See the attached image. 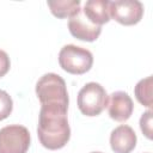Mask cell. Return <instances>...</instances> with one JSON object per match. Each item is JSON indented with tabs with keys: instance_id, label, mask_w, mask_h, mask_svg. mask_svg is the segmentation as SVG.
<instances>
[{
	"instance_id": "5b68a950",
	"label": "cell",
	"mask_w": 153,
	"mask_h": 153,
	"mask_svg": "<svg viewBox=\"0 0 153 153\" xmlns=\"http://www.w3.org/2000/svg\"><path fill=\"white\" fill-rule=\"evenodd\" d=\"M30 140V133L24 126H6L0 129V153H26Z\"/></svg>"
},
{
	"instance_id": "277c9868",
	"label": "cell",
	"mask_w": 153,
	"mask_h": 153,
	"mask_svg": "<svg viewBox=\"0 0 153 153\" xmlns=\"http://www.w3.org/2000/svg\"><path fill=\"white\" fill-rule=\"evenodd\" d=\"M106 105V91L98 82L86 84L78 93V108L85 116H98Z\"/></svg>"
},
{
	"instance_id": "8992f818",
	"label": "cell",
	"mask_w": 153,
	"mask_h": 153,
	"mask_svg": "<svg viewBox=\"0 0 153 153\" xmlns=\"http://www.w3.org/2000/svg\"><path fill=\"white\" fill-rule=\"evenodd\" d=\"M109 13L112 19L122 25H135L143 16V5L136 0L110 1Z\"/></svg>"
},
{
	"instance_id": "7a4b0ae2",
	"label": "cell",
	"mask_w": 153,
	"mask_h": 153,
	"mask_svg": "<svg viewBox=\"0 0 153 153\" xmlns=\"http://www.w3.org/2000/svg\"><path fill=\"white\" fill-rule=\"evenodd\" d=\"M36 94L42 105H57L68 109V92L65 80L55 74L47 73L36 84Z\"/></svg>"
},
{
	"instance_id": "7c38bea8",
	"label": "cell",
	"mask_w": 153,
	"mask_h": 153,
	"mask_svg": "<svg viewBox=\"0 0 153 153\" xmlns=\"http://www.w3.org/2000/svg\"><path fill=\"white\" fill-rule=\"evenodd\" d=\"M135 97L143 106H152V76H147L140 80L135 86Z\"/></svg>"
},
{
	"instance_id": "2e32d148",
	"label": "cell",
	"mask_w": 153,
	"mask_h": 153,
	"mask_svg": "<svg viewBox=\"0 0 153 153\" xmlns=\"http://www.w3.org/2000/svg\"><path fill=\"white\" fill-rule=\"evenodd\" d=\"M91 153H102V152H91Z\"/></svg>"
},
{
	"instance_id": "3957f363",
	"label": "cell",
	"mask_w": 153,
	"mask_h": 153,
	"mask_svg": "<svg viewBox=\"0 0 153 153\" xmlns=\"http://www.w3.org/2000/svg\"><path fill=\"white\" fill-rule=\"evenodd\" d=\"M59 63L67 73L80 75L91 69L93 65V55L85 48L67 44L59 53Z\"/></svg>"
},
{
	"instance_id": "5bb4252c",
	"label": "cell",
	"mask_w": 153,
	"mask_h": 153,
	"mask_svg": "<svg viewBox=\"0 0 153 153\" xmlns=\"http://www.w3.org/2000/svg\"><path fill=\"white\" fill-rule=\"evenodd\" d=\"M140 128L147 139H152V111L151 110L142 114L140 118Z\"/></svg>"
},
{
	"instance_id": "30bf717a",
	"label": "cell",
	"mask_w": 153,
	"mask_h": 153,
	"mask_svg": "<svg viewBox=\"0 0 153 153\" xmlns=\"http://www.w3.org/2000/svg\"><path fill=\"white\" fill-rule=\"evenodd\" d=\"M109 7L110 1L108 0H88L86 1L82 12L90 22L102 26L110 20Z\"/></svg>"
},
{
	"instance_id": "ba28073f",
	"label": "cell",
	"mask_w": 153,
	"mask_h": 153,
	"mask_svg": "<svg viewBox=\"0 0 153 153\" xmlns=\"http://www.w3.org/2000/svg\"><path fill=\"white\" fill-rule=\"evenodd\" d=\"M106 106L109 116L117 122L127 121L131 116L134 110V104L130 96L123 91H116L111 93L110 98L108 99Z\"/></svg>"
},
{
	"instance_id": "6da1fadb",
	"label": "cell",
	"mask_w": 153,
	"mask_h": 153,
	"mask_svg": "<svg viewBox=\"0 0 153 153\" xmlns=\"http://www.w3.org/2000/svg\"><path fill=\"white\" fill-rule=\"evenodd\" d=\"M66 108L57 105H42L37 135L43 147L55 151L66 146L71 137V128Z\"/></svg>"
},
{
	"instance_id": "9a60e30c",
	"label": "cell",
	"mask_w": 153,
	"mask_h": 153,
	"mask_svg": "<svg viewBox=\"0 0 153 153\" xmlns=\"http://www.w3.org/2000/svg\"><path fill=\"white\" fill-rule=\"evenodd\" d=\"M10 67H11V62L7 53L0 49V78L7 74V72L10 71Z\"/></svg>"
},
{
	"instance_id": "9c48e42d",
	"label": "cell",
	"mask_w": 153,
	"mask_h": 153,
	"mask_svg": "<svg viewBox=\"0 0 153 153\" xmlns=\"http://www.w3.org/2000/svg\"><path fill=\"white\" fill-rule=\"evenodd\" d=\"M110 146L115 153H130L136 146V134L127 124H121L111 131Z\"/></svg>"
},
{
	"instance_id": "52a82bcc",
	"label": "cell",
	"mask_w": 153,
	"mask_h": 153,
	"mask_svg": "<svg viewBox=\"0 0 153 153\" xmlns=\"http://www.w3.org/2000/svg\"><path fill=\"white\" fill-rule=\"evenodd\" d=\"M68 29L73 37L85 42L96 41L102 32V26L90 22L87 17L84 14L82 10H80L76 14L69 18Z\"/></svg>"
},
{
	"instance_id": "8fae6325",
	"label": "cell",
	"mask_w": 153,
	"mask_h": 153,
	"mask_svg": "<svg viewBox=\"0 0 153 153\" xmlns=\"http://www.w3.org/2000/svg\"><path fill=\"white\" fill-rule=\"evenodd\" d=\"M51 13L57 18H71L76 14L80 8L79 0H57L47 2Z\"/></svg>"
},
{
	"instance_id": "4fadbf2b",
	"label": "cell",
	"mask_w": 153,
	"mask_h": 153,
	"mask_svg": "<svg viewBox=\"0 0 153 153\" xmlns=\"http://www.w3.org/2000/svg\"><path fill=\"white\" fill-rule=\"evenodd\" d=\"M12 109H13V102L11 96L6 91L0 90V121L7 118L11 115Z\"/></svg>"
}]
</instances>
